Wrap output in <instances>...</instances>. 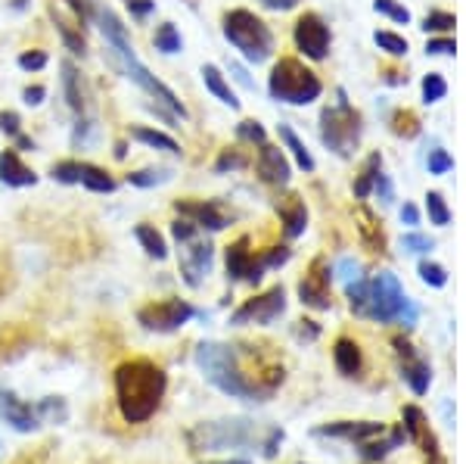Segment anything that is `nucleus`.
<instances>
[{
	"instance_id": "36",
	"label": "nucleus",
	"mask_w": 466,
	"mask_h": 464,
	"mask_svg": "<svg viewBox=\"0 0 466 464\" xmlns=\"http://www.w3.org/2000/svg\"><path fill=\"white\" fill-rule=\"evenodd\" d=\"M426 209H430V219H432V224H445L451 222V209H448V203H445V197H441L439 191H432L430 197H426Z\"/></svg>"
},
{
	"instance_id": "55",
	"label": "nucleus",
	"mask_w": 466,
	"mask_h": 464,
	"mask_svg": "<svg viewBox=\"0 0 466 464\" xmlns=\"http://www.w3.org/2000/svg\"><path fill=\"white\" fill-rule=\"evenodd\" d=\"M22 97H25V103H28V107H41V103H44V97H47V91H44L41 85H35V88H25V94H22Z\"/></svg>"
},
{
	"instance_id": "2",
	"label": "nucleus",
	"mask_w": 466,
	"mask_h": 464,
	"mask_svg": "<svg viewBox=\"0 0 466 464\" xmlns=\"http://www.w3.org/2000/svg\"><path fill=\"white\" fill-rule=\"evenodd\" d=\"M197 365L208 377V384L218 387L224 396L246 399V402H265L270 396L252 374H246L243 362H239V353L228 346V343H199Z\"/></svg>"
},
{
	"instance_id": "50",
	"label": "nucleus",
	"mask_w": 466,
	"mask_h": 464,
	"mask_svg": "<svg viewBox=\"0 0 466 464\" xmlns=\"http://www.w3.org/2000/svg\"><path fill=\"white\" fill-rule=\"evenodd\" d=\"M287 259H289V250H287V246H277V250H270L268 256H261V262H265V268H280V265H287Z\"/></svg>"
},
{
	"instance_id": "24",
	"label": "nucleus",
	"mask_w": 466,
	"mask_h": 464,
	"mask_svg": "<svg viewBox=\"0 0 466 464\" xmlns=\"http://www.w3.org/2000/svg\"><path fill=\"white\" fill-rule=\"evenodd\" d=\"M63 91H66V100H69V107L75 112H85L87 100H85V91H81V75L69 59L63 63Z\"/></svg>"
},
{
	"instance_id": "40",
	"label": "nucleus",
	"mask_w": 466,
	"mask_h": 464,
	"mask_svg": "<svg viewBox=\"0 0 466 464\" xmlns=\"http://www.w3.org/2000/svg\"><path fill=\"white\" fill-rule=\"evenodd\" d=\"M420 278H423L430 287H445L448 284V272L435 262H420Z\"/></svg>"
},
{
	"instance_id": "10",
	"label": "nucleus",
	"mask_w": 466,
	"mask_h": 464,
	"mask_svg": "<svg viewBox=\"0 0 466 464\" xmlns=\"http://www.w3.org/2000/svg\"><path fill=\"white\" fill-rule=\"evenodd\" d=\"M283 309H287V294L283 287H274L265 296H255L246 305H239L230 321L233 325H270L283 315Z\"/></svg>"
},
{
	"instance_id": "23",
	"label": "nucleus",
	"mask_w": 466,
	"mask_h": 464,
	"mask_svg": "<svg viewBox=\"0 0 466 464\" xmlns=\"http://www.w3.org/2000/svg\"><path fill=\"white\" fill-rule=\"evenodd\" d=\"M202 81H206V88L212 91L218 100L224 103V107H230V109H239V100H237V94L230 91V85H228V78L221 75V69L218 66H202Z\"/></svg>"
},
{
	"instance_id": "51",
	"label": "nucleus",
	"mask_w": 466,
	"mask_h": 464,
	"mask_svg": "<svg viewBox=\"0 0 466 464\" xmlns=\"http://www.w3.org/2000/svg\"><path fill=\"white\" fill-rule=\"evenodd\" d=\"M19 125H22V119L16 116V112H0V131H6L10 138H16Z\"/></svg>"
},
{
	"instance_id": "60",
	"label": "nucleus",
	"mask_w": 466,
	"mask_h": 464,
	"mask_svg": "<svg viewBox=\"0 0 466 464\" xmlns=\"http://www.w3.org/2000/svg\"><path fill=\"white\" fill-rule=\"evenodd\" d=\"M401 219L408 222V224H420V212H417V206L404 203V209H401Z\"/></svg>"
},
{
	"instance_id": "29",
	"label": "nucleus",
	"mask_w": 466,
	"mask_h": 464,
	"mask_svg": "<svg viewBox=\"0 0 466 464\" xmlns=\"http://www.w3.org/2000/svg\"><path fill=\"white\" fill-rule=\"evenodd\" d=\"M382 171V156L380 153H373L370 160H367V166L364 171L358 175V181H355V197L358 200H364V197H370L373 193V184H377V175Z\"/></svg>"
},
{
	"instance_id": "47",
	"label": "nucleus",
	"mask_w": 466,
	"mask_h": 464,
	"mask_svg": "<svg viewBox=\"0 0 466 464\" xmlns=\"http://www.w3.org/2000/svg\"><path fill=\"white\" fill-rule=\"evenodd\" d=\"M404 250H410V253H430L432 250V241H430V237H423V234H408V237H404Z\"/></svg>"
},
{
	"instance_id": "49",
	"label": "nucleus",
	"mask_w": 466,
	"mask_h": 464,
	"mask_svg": "<svg viewBox=\"0 0 466 464\" xmlns=\"http://www.w3.org/2000/svg\"><path fill=\"white\" fill-rule=\"evenodd\" d=\"M239 166H243V156H239L237 150H224V153H221V160L215 162V169H218V171L239 169Z\"/></svg>"
},
{
	"instance_id": "6",
	"label": "nucleus",
	"mask_w": 466,
	"mask_h": 464,
	"mask_svg": "<svg viewBox=\"0 0 466 464\" xmlns=\"http://www.w3.org/2000/svg\"><path fill=\"white\" fill-rule=\"evenodd\" d=\"M268 88H270V97H274V100L292 103V107H305V103H311L320 97V78L292 57L280 59V63L274 66Z\"/></svg>"
},
{
	"instance_id": "37",
	"label": "nucleus",
	"mask_w": 466,
	"mask_h": 464,
	"mask_svg": "<svg viewBox=\"0 0 466 464\" xmlns=\"http://www.w3.org/2000/svg\"><path fill=\"white\" fill-rule=\"evenodd\" d=\"M373 41L380 44V50H386V54H392V57H404L408 54V41L404 37H398L392 32H377L373 35Z\"/></svg>"
},
{
	"instance_id": "48",
	"label": "nucleus",
	"mask_w": 466,
	"mask_h": 464,
	"mask_svg": "<svg viewBox=\"0 0 466 464\" xmlns=\"http://www.w3.org/2000/svg\"><path fill=\"white\" fill-rule=\"evenodd\" d=\"M127 4V10H131V16H137V19H147L149 13L156 10V0H125Z\"/></svg>"
},
{
	"instance_id": "46",
	"label": "nucleus",
	"mask_w": 466,
	"mask_h": 464,
	"mask_svg": "<svg viewBox=\"0 0 466 464\" xmlns=\"http://www.w3.org/2000/svg\"><path fill=\"white\" fill-rule=\"evenodd\" d=\"M451 166H454V160H451L445 150H432V156H430V171H432V175H445Z\"/></svg>"
},
{
	"instance_id": "56",
	"label": "nucleus",
	"mask_w": 466,
	"mask_h": 464,
	"mask_svg": "<svg viewBox=\"0 0 466 464\" xmlns=\"http://www.w3.org/2000/svg\"><path fill=\"white\" fill-rule=\"evenodd\" d=\"M373 191H377L380 197H382V203H389V200H392V184H389V178L382 175V171L377 175V184H373Z\"/></svg>"
},
{
	"instance_id": "34",
	"label": "nucleus",
	"mask_w": 466,
	"mask_h": 464,
	"mask_svg": "<svg viewBox=\"0 0 466 464\" xmlns=\"http://www.w3.org/2000/svg\"><path fill=\"white\" fill-rule=\"evenodd\" d=\"M171 178L168 169H140V171H131L127 175V184L134 187H156V184H165Z\"/></svg>"
},
{
	"instance_id": "19",
	"label": "nucleus",
	"mask_w": 466,
	"mask_h": 464,
	"mask_svg": "<svg viewBox=\"0 0 466 464\" xmlns=\"http://www.w3.org/2000/svg\"><path fill=\"white\" fill-rule=\"evenodd\" d=\"M258 175L265 178L268 184H287L289 181V162L283 156L280 147L261 144L258 150Z\"/></svg>"
},
{
	"instance_id": "43",
	"label": "nucleus",
	"mask_w": 466,
	"mask_h": 464,
	"mask_svg": "<svg viewBox=\"0 0 466 464\" xmlns=\"http://www.w3.org/2000/svg\"><path fill=\"white\" fill-rule=\"evenodd\" d=\"M423 28L426 32H451V28H454V16H451V13H430V16L423 19Z\"/></svg>"
},
{
	"instance_id": "44",
	"label": "nucleus",
	"mask_w": 466,
	"mask_h": 464,
	"mask_svg": "<svg viewBox=\"0 0 466 464\" xmlns=\"http://www.w3.org/2000/svg\"><path fill=\"white\" fill-rule=\"evenodd\" d=\"M44 66H47V54H44V50H25V54L19 57V69H25V72L44 69Z\"/></svg>"
},
{
	"instance_id": "25",
	"label": "nucleus",
	"mask_w": 466,
	"mask_h": 464,
	"mask_svg": "<svg viewBox=\"0 0 466 464\" xmlns=\"http://www.w3.org/2000/svg\"><path fill=\"white\" fill-rule=\"evenodd\" d=\"M134 237H137V243L147 250V256H153V259H159V262L168 259V243H165V237L153 228V224H137Z\"/></svg>"
},
{
	"instance_id": "59",
	"label": "nucleus",
	"mask_w": 466,
	"mask_h": 464,
	"mask_svg": "<svg viewBox=\"0 0 466 464\" xmlns=\"http://www.w3.org/2000/svg\"><path fill=\"white\" fill-rule=\"evenodd\" d=\"M230 72L237 75V81H239V85H243V88H255V85H252V78H249V75H246V69H243V66L230 63Z\"/></svg>"
},
{
	"instance_id": "35",
	"label": "nucleus",
	"mask_w": 466,
	"mask_h": 464,
	"mask_svg": "<svg viewBox=\"0 0 466 464\" xmlns=\"http://www.w3.org/2000/svg\"><path fill=\"white\" fill-rule=\"evenodd\" d=\"M392 131L398 134V138H417V134H420V119L413 116L410 109L395 112V116H392Z\"/></svg>"
},
{
	"instance_id": "5",
	"label": "nucleus",
	"mask_w": 466,
	"mask_h": 464,
	"mask_svg": "<svg viewBox=\"0 0 466 464\" xmlns=\"http://www.w3.org/2000/svg\"><path fill=\"white\" fill-rule=\"evenodd\" d=\"M190 446L197 452H215V449H246V446H258L261 430L255 428L246 418H224V421H206L197 424L187 433Z\"/></svg>"
},
{
	"instance_id": "12",
	"label": "nucleus",
	"mask_w": 466,
	"mask_h": 464,
	"mask_svg": "<svg viewBox=\"0 0 466 464\" xmlns=\"http://www.w3.org/2000/svg\"><path fill=\"white\" fill-rule=\"evenodd\" d=\"M180 274H184V281L190 284V287H199L202 284V274H208V268H212V243L208 241H199V234L193 237V241L180 243Z\"/></svg>"
},
{
	"instance_id": "7",
	"label": "nucleus",
	"mask_w": 466,
	"mask_h": 464,
	"mask_svg": "<svg viewBox=\"0 0 466 464\" xmlns=\"http://www.w3.org/2000/svg\"><path fill=\"white\" fill-rule=\"evenodd\" d=\"M224 35L233 47L239 50L249 63H265L274 50V35L270 28L249 10H233L224 16Z\"/></svg>"
},
{
	"instance_id": "32",
	"label": "nucleus",
	"mask_w": 466,
	"mask_h": 464,
	"mask_svg": "<svg viewBox=\"0 0 466 464\" xmlns=\"http://www.w3.org/2000/svg\"><path fill=\"white\" fill-rule=\"evenodd\" d=\"M54 22H56V32L63 35V44H66V47H69L75 57H85V54H87L85 35H81V32H72V26H69V22H63V16H59L56 10H54Z\"/></svg>"
},
{
	"instance_id": "20",
	"label": "nucleus",
	"mask_w": 466,
	"mask_h": 464,
	"mask_svg": "<svg viewBox=\"0 0 466 464\" xmlns=\"http://www.w3.org/2000/svg\"><path fill=\"white\" fill-rule=\"evenodd\" d=\"M0 181L6 187H32L37 184V175L28 166H22L16 150H4L0 153Z\"/></svg>"
},
{
	"instance_id": "57",
	"label": "nucleus",
	"mask_w": 466,
	"mask_h": 464,
	"mask_svg": "<svg viewBox=\"0 0 466 464\" xmlns=\"http://www.w3.org/2000/svg\"><path fill=\"white\" fill-rule=\"evenodd\" d=\"M69 6L75 10V16H78L81 22H87L90 16H94V10H90V4L87 0H69Z\"/></svg>"
},
{
	"instance_id": "11",
	"label": "nucleus",
	"mask_w": 466,
	"mask_h": 464,
	"mask_svg": "<svg viewBox=\"0 0 466 464\" xmlns=\"http://www.w3.org/2000/svg\"><path fill=\"white\" fill-rule=\"evenodd\" d=\"M296 47L302 50L308 59H323L329 50V28L323 26V19L318 13H305L302 19L296 22Z\"/></svg>"
},
{
	"instance_id": "38",
	"label": "nucleus",
	"mask_w": 466,
	"mask_h": 464,
	"mask_svg": "<svg viewBox=\"0 0 466 464\" xmlns=\"http://www.w3.org/2000/svg\"><path fill=\"white\" fill-rule=\"evenodd\" d=\"M50 178L59 184H81V162H56Z\"/></svg>"
},
{
	"instance_id": "31",
	"label": "nucleus",
	"mask_w": 466,
	"mask_h": 464,
	"mask_svg": "<svg viewBox=\"0 0 466 464\" xmlns=\"http://www.w3.org/2000/svg\"><path fill=\"white\" fill-rule=\"evenodd\" d=\"M358 215H360V234H364L367 246H370L373 253H386V237H382L380 224L373 222V215L367 212V209H360Z\"/></svg>"
},
{
	"instance_id": "9",
	"label": "nucleus",
	"mask_w": 466,
	"mask_h": 464,
	"mask_svg": "<svg viewBox=\"0 0 466 464\" xmlns=\"http://www.w3.org/2000/svg\"><path fill=\"white\" fill-rule=\"evenodd\" d=\"M199 312L193 309L190 303L184 299H165V303H153L147 309L137 312V321L147 327V331H156V334H171L177 327H184L190 318H197Z\"/></svg>"
},
{
	"instance_id": "13",
	"label": "nucleus",
	"mask_w": 466,
	"mask_h": 464,
	"mask_svg": "<svg viewBox=\"0 0 466 464\" xmlns=\"http://www.w3.org/2000/svg\"><path fill=\"white\" fill-rule=\"evenodd\" d=\"M392 346H395L398 358H401V371H404V380H408V387L417 396H423L426 390H430V384H432L430 365H426L423 358L417 356V349H413L410 343L404 340V336H395Z\"/></svg>"
},
{
	"instance_id": "14",
	"label": "nucleus",
	"mask_w": 466,
	"mask_h": 464,
	"mask_svg": "<svg viewBox=\"0 0 466 464\" xmlns=\"http://www.w3.org/2000/svg\"><path fill=\"white\" fill-rule=\"evenodd\" d=\"M265 262L255 259L252 250H249V237H239L237 243L228 246V274L233 281H249V284H258L261 274H265Z\"/></svg>"
},
{
	"instance_id": "45",
	"label": "nucleus",
	"mask_w": 466,
	"mask_h": 464,
	"mask_svg": "<svg viewBox=\"0 0 466 464\" xmlns=\"http://www.w3.org/2000/svg\"><path fill=\"white\" fill-rule=\"evenodd\" d=\"M171 234H175L177 243H187V241H193V237L199 234V228L193 222H187V219H177L175 224H171Z\"/></svg>"
},
{
	"instance_id": "41",
	"label": "nucleus",
	"mask_w": 466,
	"mask_h": 464,
	"mask_svg": "<svg viewBox=\"0 0 466 464\" xmlns=\"http://www.w3.org/2000/svg\"><path fill=\"white\" fill-rule=\"evenodd\" d=\"M373 10L382 13V16H389V19H395V22H404V26L410 22V13L404 10L401 4H395V0H373Z\"/></svg>"
},
{
	"instance_id": "52",
	"label": "nucleus",
	"mask_w": 466,
	"mask_h": 464,
	"mask_svg": "<svg viewBox=\"0 0 466 464\" xmlns=\"http://www.w3.org/2000/svg\"><path fill=\"white\" fill-rule=\"evenodd\" d=\"M454 41H448V37H435V41L426 44V54H454Z\"/></svg>"
},
{
	"instance_id": "33",
	"label": "nucleus",
	"mask_w": 466,
	"mask_h": 464,
	"mask_svg": "<svg viewBox=\"0 0 466 464\" xmlns=\"http://www.w3.org/2000/svg\"><path fill=\"white\" fill-rule=\"evenodd\" d=\"M280 138L287 140V147L292 150V156H296V162H299V169H305V171H314V160H311V153L305 150L302 140L296 138V131L289 129V125H280Z\"/></svg>"
},
{
	"instance_id": "21",
	"label": "nucleus",
	"mask_w": 466,
	"mask_h": 464,
	"mask_svg": "<svg viewBox=\"0 0 466 464\" xmlns=\"http://www.w3.org/2000/svg\"><path fill=\"white\" fill-rule=\"evenodd\" d=\"M280 219H283V231H287V237H299L305 234V224H308V209L299 197H287L280 206Z\"/></svg>"
},
{
	"instance_id": "63",
	"label": "nucleus",
	"mask_w": 466,
	"mask_h": 464,
	"mask_svg": "<svg viewBox=\"0 0 466 464\" xmlns=\"http://www.w3.org/2000/svg\"><path fill=\"white\" fill-rule=\"evenodd\" d=\"M212 464H249V461H212Z\"/></svg>"
},
{
	"instance_id": "8",
	"label": "nucleus",
	"mask_w": 466,
	"mask_h": 464,
	"mask_svg": "<svg viewBox=\"0 0 466 464\" xmlns=\"http://www.w3.org/2000/svg\"><path fill=\"white\" fill-rule=\"evenodd\" d=\"M320 138L323 144L333 150L336 156H351L360 140V116L345 103V94H339L336 107H327L320 116Z\"/></svg>"
},
{
	"instance_id": "18",
	"label": "nucleus",
	"mask_w": 466,
	"mask_h": 464,
	"mask_svg": "<svg viewBox=\"0 0 466 464\" xmlns=\"http://www.w3.org/2000/svg\"><path fill=\"white\" fill-rule=\"evenodd\" d=\"M386 428L377 421H339V424H327V428H318L314 437H336V439H349V443H364V439L382 437Z\"/></svg>"
},
{
	"instance_id": "4",
	"label": "nucleus",
	"mask_w": 466,
	"mask_h": 464,
	"mask_svg": "<svg viewBox=\"0 0 466 464\" xmlns=\"http://www.w3.org/2000/svg\"><path fill=\"white\" fill-rule=\"evenodd\" d=\"M364 318H373L380 325L386 321H401L404 327H413L420 318V309L404 296L401 284H398L395 274L380 272L377 278L370 281V290H367V305L360 312Z\"/></svg>"
},
{
	"instance_id": "16",
	"label": "nucleus",
	"mask_w": 466,
	"mask_h": 464,
	"mask_svg": "<svg viewBox=\"0 0 466 464\" xmlns=\"http://www.w3.org/2000/svg\"><path fill=\"white\" fill-rule=\"evenodd\" d=\"M0 421H6L13 430H19V433H35L37 428H41L35 408L28 406V402H22L19 396L10 393V390H0Z\"/></svg>"
},
{
	"instance_id": "1",
	"label": "nucleus",
	"mask_w": 466,
	"mask_h": 464,
	"mask_svg": "<svg viewBox=\"0 0 466 464\" xmlns=\"http://www.w3.org/2000/svg\"><path fill=\"white\" fill-rule=\"evenodd\" d=\"M165 371L159 365L147 362V358H134V362L118 365L116 371V399L118 411L127 424H144L156 415L162 396H165Z\"/></svg>"
},
{
	"instance_id": "22",
	"label": "nucleus",
	"mask_w": 466,
	"mask_h": 464,
	"mask_svg": "<svg viewBox=\"0 0 466 464\" xmlns=\"http://www.w3.org/2000/svg\"><path fill=\"white\" fill-rule=\"evenodd\" d=\"M333 358H336V368H339L345 377H358L360 374V346L355 340H336V349H333Z\"/></svg>"
},
{
	"instance_id": "28",
	"label": "nucleus",
	"mask_w": 466,
	"mask_h": 464,
	"mask_svg": "<svg viewBox=\"0 0 466 464\" xmlns=\"http://www.w3.org/2000/svg\"><path fill=\"white\" fill-rule=\"evenodd\" d=\"M81 184H85L87 191H94V193H112V191H116V181H112L103 169L90 166V162H81Z\"/></svg>"
},
{
	"instance_id": "27",
	"label": "nucleus",
	"mask_w": 466,
	"mask_h": 464,
	"mask_svg": "<svg viewBox=\"0 0 466 464\" xmlns=\"http://www.w3.org/2000/svg\"><path fill=\"white\" fill-rule=\"evenodd\" d=\"M131 138L140 140V144H147V147L165 150V153H180L177 140L168 138V134H162V131H156V129H144V125H137V129H131Z\"/></svg>"
},
{
	"instance_id": "42",
	"label": "nucleus",
	"mask_w": 466,
	"mask_h": 464,
	"mask_svg": "<svg viewBox=\"0 0 466 464\" xmlns=\"http://www.w3.org/2000/svg\"><path fill=\"white\" fill-rule=\"evenodd\" d=\"M237 134L243 140H249V144H265V129H261V122H252V119L239 122L237 125Z\"/></svg>"
},
{
	"instance_id": "62",
	"label": "nucleus",
	"mask_w": 466,
	"mask_h": 464,
	"mask_svg": "<svg viewBox=\"0 0 466 464\" xmlns=\"http://www.w3.org/2000/svg\"><path fill=\"white\" fill-rule=\"evenodd\" d=\"M125 153H127V147H125V144H118V147H116V156H118V160H125Z\"/></svg>"
},
{
	"instance_id": "39",
	"label": "nucleus",
	"mask_w": 466,
	"mask_h": 464,
	"mask_svg": "<svg viewBox=\"0 0 466 464\" xmlns=\"http://www.w3.org/2000/svg\"><path fill=\"white\" fill-rule=\"evenodd\" d=\"M448 94V85H445V78H441V75H426L423 78V100L426 103H439L441 97Z\"/></svg>"
},
{
	"instance_id": "17",
	"label": "nucleus",
	"mask_w": 466,
	"mask_h": 464,
	"mask_svg": "<svg viewBox=\"0 0 466 464\" xmlns=\"http://www.w3.org/2000/svg\"><path fill=\"white\" fill-rule=\"evenodd\" d=\"M177 215L187 222H193L197 228H208V231H221L228 228V219L218 209V203H208V200H177L175 203Z\"/></svg>"
},
{
	"instance_id": "3",
	"label": "nucleus",
	"mask_w": 466,
	"mask_h": 464,
	"mask_svg": "<svg viewBox=\"0 0 466 464\" xmlns=\"http://www.w3.org/2000/svg\"><path fill=\"white\" fill-rule=\"evenodd\" d=\"M96 19H100L103 37H106V44L112 47V54L118 57V63H122V69H125L127 78H131L134 85L144 88V91L153 97L156 103H162V107H168L171 112H175V116L187 119V107L177 100V94L171 91L168 85H162V81L156 78V75L149 72L144 63H140L137 54H134V44H131V37H127V32H125L122 19H118L112 10H96Z\"/></svg>"
},
{
	"instance_id": "15",
	"label": "nucleus",
	"mask_w": 466,
	"mask_h": 464,
	"mask_svg": "<svg viewBox=\"0 0 466 464\" xmlns=\"http://www.w3.org/2000/svg\"><path fill=\"white\" fill-rule=\"evenodd\" d=\"M299 296H302V303L311 305V309H329V305H333V296H329V268L323 259L314 262L311 272L299 284Z\"/></svg>"
},
{
	"instance_id": "64",
	"label": "nucleus",
	"mask_w": 466,
	"mask_h": 464,
	"mask_svg": "<svg viewBox=\"0 0 466 464\" xmlns=\"http://www.w3.org/2000/svg\"><path fill=\"white\" fill-rule=\"evenodd\" d=\"M0 455H4V443H0Z\"/></svg>"
},
{
	"instance_id": "26",
	"label": "nucleus",
	"mask_w": 466,
	"mask_h": 464,
	"mask_svg": "<svg viewBox=\"0 0 466 464\" xmlns=\"http://www.w3.org/2000/svg\"><path fill=\"white\" fill-rule=\"evenodd\" d=\"M35 415L41 424H66L69 421V406H66V399H59V396H44V399L37 402Z\"/></svg>"
},
{
	"instance_id": "61",
	"label": "nucleus",
	"mask_w": 466,
	"mask_h": 464,
	"mask_svg": "<svg viewBox=\"0 0 466 464\" xmlns=\"http://www.w3.org/2000/svg\"><path fill=\"white\" fill-rule=\"evenodd\" d=\"M16 140H19V147H22V150H35L32 140H28V138H22V134H16Z\"/></svg>"
},
{
	"instance_id": "54",
	"label": "nucleus",
	"mask_w": 466,
	"mask_h": 464,
	"mask_svg": "<svg viewBox=\"0 0 466 464\" xmlns=\"http://www.w3.org/2000/svg\"><path fill=\"white\" fill-rule=\"evenodd\" d=\"M299 340H318V334H320V327L314 325V321H299Z\"/></svg>"
},
{
	"instance_id": "53",
	"label": "nucleus",
	"mask_w": 466,
	"mask_h": 464,
	"mask_svg": "<svg viewBox=\"0 0 466 464\" xmlns=\"http://www.w3.org/2000/svg\"><path fill=\"white\" fill-rule=\"evenodd\" d=\"M336 272H339L342 278L349 281V284L360 278V265H358V262H351V259H342V262H339V268H336Z\"/></svg>"
},
{
	"instance_id": "58",
	"label": "nucleus",
	"mask_w": 466,
	"mask_h": 464,
	"mask_svg": "<svg viewBox=\"0 0 466 464\" xmlns=\"http://www.w3.org/2000/svg\"><path fill=\"white\" fill-rule=\"evenodd\" d=\"M299 0H261V6H268V10H292Z\"/></svg>"
},
{
	"instance_id": "30",
	"label": "nucleus",
	"mask_w": 466,
	"mask_h": 464,
	"mask_svg": "<svg viewBox=\"0 0 466 464\" xmlns=\"http://www.w3.org/2000/svg\"><path fill=\"white\" fill-rule=\"evenodd\" d=\"M156 50H162V54H180L184 50V37L175 28V22H165V26L156 28Z\"/></svg>"
}]
</instances>
